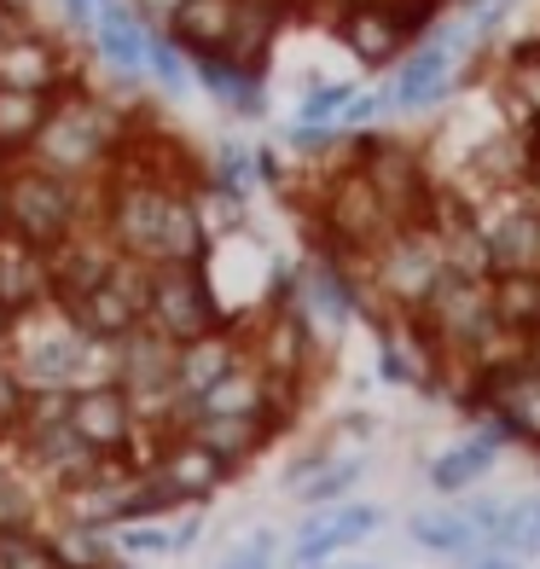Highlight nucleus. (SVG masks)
<instances>
[{"label": "nucleus", "instance_id": "1", "mask_svg": "<svg viewBox=\"0 0 540 569\" xmlns=\"http://www.w3.org/2000/svg\"><path fill=\"white\" fill-rule=\"evenodd\" d=\"M128 134H134V128H128V117L111 111V99L88 93L82 82H64L53 93V106H47V122H41V134L30 146V158L41 169L88 187L93 174H106L122 158Z\"/></svg>", "mask_w": 540, "mask_h": 569}, {"label": "nucleus", "instance_id": "2", "mask_svg": "<svg viewBox=\"0 0 540 569\" xmlns=\"http://www.w3.org/2000/svg\"><path fill=\"white\" fill-rule=\"evenodd\" d=\"M0 360L18 372L23 390H76L82 367H88V331L76 326L59 302L23 308V315H12Z\"/></svg>", "mask_w": 540, "mask_h": 569}, {"label": "nucleus", "instance_id": "3", "mask_svg": "<svg viewBox=\"0 0 540 569\" xmlns=\"http://www.w3.org/2000/svg\"><path fill=\"white\" fill-rule=\"evenodd\" d=\"M82 232V180L41 169L36 158L7 163V239L30 250H53Z\"/></svg>", "mask_w": 540, "mask_h": 569}, {"label": "nucleus", "instance_id": "4", "mask_svg": "<svg viewBox=\"0 0 540 569\" xmlns=\"http://www.w3.org/2000/svg\"><path fill=\"white\" fill-rule=\"evenodd\" d=\"M146 326L163 331L169 343H192L203 331L227 326L221 297L203 262H151L146 273Z\"/></svg>", "mask_w": 540, "mask_h": 569}, {"label": "nucleus", "instance_id": "5", "mask_svg": "<svg viewBox=\"0 0 540 569\" xmlns=\"http://www.w3.org/2000/svg\"><path fill=\"white\" fill-rule=\"evenodd\" d=\"M367 262H372V291L390 302L396 315H419L436 291V279L448 273V250L436 239V227L413 221V227H396Z\"/></svg>", "mask_w": 540, "mask_h": 569}, {"label": "nucleus", "instance_id": "6", "mask_svg": "<svg viewBox=\"0 0 540 569\" xmlns=\"http://www.w3.org/2000/svg\"><path fill=\"white\" fill-rule=\"evenodd\" d=\"M180 192V180L169 174H117L111 180V198H106V239L122 256H140V262H158V239H163V216H169V198Z\"/></svg>", "mask_w": 540, "mask_h": 569}, {"label": "nucleus", "instance_id": "7", "mask_svg": "<svg viewBox=\"0 0 540 569\" xmlns=\"http://www.w3.org/2000/svg\"><path fill=\"white\" fill-rule=\"evenodd\" d=\"M320 221H326V244L338 256H372L383 239L396 232V216L383 210L378 187L367 180V169H343L320 198Z\"/></svg>", "mask_w": 540, "mask_h": 569}, {"label": "nucleus", "instance_id": "8", "mask_svg": "<svg viewBox=\"0 0 540 569\" xmlns=\"http://www.w3.org/2000/svg\"><path fill=\"white\" fill-rule=\"evenodd\" d=\"M64 82H76V70L64 59L59 36H47L30 12L12 7L7 30H0V88H23V93H47V99H53Z\"/></svg>", "mask_w": 540, "mask_h": 569}, {"label": "nucleus", "instance_id": "9", "mask_svg": "<svg viewBox=\"0 0 540 569\" xmlns=\"http://www.w3.org/2000/svg\"><path fill=\"white\" fill-rule=\"evenodd\" d=\"M146 273H151V262H140V256H117V268H111L106 284H93V291H82L76 302H59V308L88 331V338L122 343L134 326H146Z\"/></svg>", "mask_w": 540, "mask_h": 569}, {"label": "nucleus", "instance_id": "10", "mask_svg": "<svg viewBox=\"0 0 540 569\" xmlns=\"http://www.w3.org/2000/svg\"><path fill=\"white\" fill-rule=\"evenodd\" d=\"M459 47H471L466 30H424L419 41H407V53L396 64V82H390V106L396 111H430L459 88L453 59Z\"/></svg>", "mask_w": 540, "mask_h": 569}, {"label": "nucleus", "instance_id": "11", "mask_svg": "<svg viewBox=\"0 0 540 569\" xmlns=\"http://www.w3.org/2000/svg\"><path fill=\"white\" fill-rule=\"evenodd\" d=\"M360 169H367V180L378 187L383 198V210L396 216V227H413L430 216V180H424V163H419V151L413 146H401V140H360Z\"/></svg>", "mask_w": 540, "mask_h": 569}, {"label": "nucleus", "instance_id": "12", "mask_svg": "<svg viewBox=\"0 0 540 569\" xmlns=\"http://www.w3.org/2000/svg\"><path fill=\"white\" fill-rule=\"evenodd\" d=\"M70 430L93 453H117L134 465L140 419H134V401H128L122 383H82V390H70Z\"/></svg>", "mask_w": 540, "mask_h": 569}, {"label": "nucleus", "instance_id": "13", "mask_svg": "<svg viewBox=\"0 0 540 569\" xmlns=\"http://www.w3.org/2000/svg\"><path fill=\"white\" fill-rule=\"evenodd\" d=\"M343 262H349V256H338L331 244H320V250L297 268V308L308 315V326H314L326 343L360 315V291H354V279H349Z\"/></svg>", "mask_w": 540, "mask_h": 569}, {"label": "nucleus", "instance_id": "14", "mask_svg": "<svg viewBox=\"0 0 540 569\" xmlns=\"http://www.w3.org/2000/svg\"><path fill=\"white\" fill-rule=\"evenodd\" d=\"M482 250H488V273L506 268H540V203L523 198H500L488 216H477Z\"/></svg>", "mask_w": 540, "mask_h": 569}, {"label": "nucleus", "instance_id": "15", "mask_svg": "<svg viewBox=\"0 0 540 569\" xmlns=\"http://www.w3.org/2000/svg\"><path fill=\"white\" fill-rule=\"evenodd\" d=\"M151 471L169 482L174 506H198V500H210L233 482V465L216 459L203 442H192V436H163V442L151 448Z\"/></svg>", "mask_w": 540, "mask_h": 569}, {"label": "nucleus", "instance_id": "16", "mask_svg": "<svg viewBox=\"0 0 540 569\" xmlns=\"http://www.w3.org/2000/svg\"><path fill=\"white\" fill-rule=\"evenodd\" d=\"M338 41L367 70H383V64H396L407 53L413 30H407V23L396 18V7H383V0H349V7L338 12Z\"/></svg>", "mask_w": 540, "mask_h": 569}, {"label": "nucleus", "instance_id": "17", "mask_svg": "<svg viewBox=\"0 0 540 569\" xmlns=\"http://www.w3.org/2000/svg\"><path fill=\"white\" fill-rule=\"evenodd\" d=\"M279 430H286V425L268 419V412H198L180 436H192V442H203L216 459L233 465V471H244V465L262 453Z\"/></svg>", "mask_w": 540, "mask_h": 569}, {"label": "nucleus", "instance_id": "18", "mask_svg": "<svg viewBox=\"0 0 540 569\" xmlns=\"http://www.w3.org/2000/svg\"><path fill=\"white\" fill-rule=\"evenodd\" d=\"M244 355H250L244 326H216V331H203V338L180 343L174 349V396H192L198 401L227 367H239Z\"/></svg>", "mask_w": 540, "mask_h": 569}, {"label": "nucleus", "instance_id": "19", "mask_svg": "<svg viewBox=\"0 0 540 569\" xmlns=\"http://www.w3.org/2000/svg\"><path fill=\"white\" fill-rule=\"evenodd\" d=\"M93 47L99 59H106L111 70L122 76H146V41H151V23L128 7V0H99L93 7Z\"/></svg>", "mask_w": 540, "mask_h": 569}, {"label": "nucleus", "instance_id": "20", "mask_svg": "<svg viewBox=\"0 0 540 569\" xmlns=\"http://www.w3.org/2000/svg\"><path fill=\"white\" fill-rule=\"evenodd\" d=\"M291 18V0H233V36H227V59L244 70H268V53Z\"/></svg>", "mask_w": 540, "mask_h": 569}, {"label": "nucleus", "instance_id": "21", "mask_svg": "<svg viewBox=\"0 0 540 569\" xmlns=\"http://www.w3.org/2000/svg\"><path fill=\"white\" fill-rule=\"evenodd\" d=\"M163 30L174 36V47L187 59L227 53V36H233V0H174Z\"/></svg>", "mask_w": 540, "mask_h": 569}, {"label": "nucleus", "instance_id": "22", "mask_svg": "<svg viewBox=\"0 0 540 569\" xmlns=\"http://www.w3.org/2000/svg\"><path fill=\"white\" fill-rule=\"evenodd\" d=\"M494 465H500V442L488 430H471V436H459L453 448L436 453L424 477H430L436 495H466V488H477Z\"/></svg>", "mask_w": 540, "mask_h": 569}, {"label": "nucleus", "instance_id": "23", "mask_svg": "<svg viewBox=\"0 0 540 569\" xmlns=\"http://www.w3.org/2000/svg\"><path fill=\"white\" fill-rule=\"evenodd\" d=\"M192 76L203 82V93L216 99V106H227L233 117H262V76L268 70H244V64H233L227 53H203V59H192Z\"/></svg>", "mask_w": 540, "mask_h": 569}, {"label": "nucleus", "instance_id": "24", "mask_svg": "<svg viewBox=\"0 0 540 569\" xmlns=\"http://www.w3.org/2000/svg\"><path fill=\"white\" fill-rule=\"evenodd\" d=\"M488 297H494V320L511 338H534L540 331V268H506L488 273Z\"/></svg>", "mask_w": 540, "mask_h": 569}, {"label": "nucleus", "instance_id": "25", "mask_svg": "<svg viewBox=\"0 0 540 569\" xmlns=\"http://www.w3.org/2000/svg\"><path fill=\"white\" fill-rule=\"evenodd\" d=\"M407 535H413V547H419V552L453 558V563H466V558L488 552V547H482V535L466 523V511H459V506H442V511H413Z\"/></svg>", "mask_w": 540, "mask_h": 569}, {"label": "nucleus", "instance_id": "26", "mask_svg": "<svg viewBox=\"0 0 540 569\" xmlns=\"http://www.w3.org/2000/svg\"><path fill=\"white\" fill-rule=\"evenodd\" d=\"M47 93H23V88H0V163L30 158V146L47 122Z\"/></svg>", "mask_w": 540, "mask_h": 569}, {"label": "nucleus", "instance_id": "27", "mask_svg": "<svg viewBox=\"0 0 540 569\" xmlns=\"http://www.w3.org/2000/svg\"><path fill=\"white\" fill-rule=\"evenodd\" d=\"M360 477H367V459H360V453H354V459H338V453H331L314 477L297 482V500H302V511H326V506L349 500Z\"/></svg>", "mask_w": 540, "mask_h": 569}, {"label": "nucleus", "instance_id": "28", "mask_svg": "<svg viewBox=\"0 0 540 569\" xmlns=\"http://www.w3.org/2000/svg\"><path fill=\"white\" fill-rule=\"evenodd\" d=\"M53 558H59L64 569H111L122 552H117L111 529H82V523H64V529L53 535Z\"/></svg>", "mask_w": 540, "mask_h": 569}, {"label": "nucleus", "instance_id": "29", "mask_svg": "<svg viewBox=\"0 0 540 569\" xmlns=\"http://www.w3.org/2000/svg\"><path fill=\"white\" fill-rule=\"evenodd\" d=\"M383 523H390V511H383L378 500H338V506H326V529L338 535V547H360V540L378 535Z\"/></svg>", "mask_w": 540, "mask_h": 569}, {"label": "nucleus", "instance_id": "30", "mask_svg": "<svg viewBox=\"0 0 540 569\" xmlns=\"http://www.w3.org/2000/svg\"><path fill=\"white\" fill-rule=\"evenodd\" d=\"M349 99H354V82H308L302 106H297V122L302 128H338Z\"/></svg>", "mask_w": 540, "mask_h": 569}, {"label": "nucleus", "instance_id": "31", "mask_svg": "<svg viewBox=\"0 0 540 569\" xmlns=\"http://www.w3.org/2000/svg\"><path fill=\"white\" fill-rule=\"evenodd\" d=\"M53 540L36 529H0V569H53Z\"/></svg>", "mask_w": 540, "mask_h": 569}, {"label": "nucleus", "instance_id": "32", "mask_svg": "<svg viewBox=\"0 0 540 569\" xmlns=\"http://www.w3.org/2000/svg\"><path fill=\"white\" fill-rule=\"evenodd\" d=\"M146 76H151V82H163V88H187L192 59L174 47L169 30H151V41H146Z\"/></svg>", "mask_w": 540, "mask_h": 569}, {"label": "nucleus", "instance_id": "33", "mask_svg": "<svg viewBox=\"0 0 540 569\" xmlns=\"http://www.w3.org/2000/svg\"><path fill=\"white\" fill-rule=\"evenodd\" d=\"M111 540H117V552L122 558H169V529L158 523V517H134V523H117L111 529Z\"/></svg>", "mask_w": 540, "mask_h": 569}, {"label": "nucleus", "instance_id": "34", "mask_svg": "<svg viewBox=\"0 0 540 569\" xmlns=\"http://www.w3.org/2000/svg\"><path fill=\"white\" fill-rule=\"evenodd\" d=\"M0 529H36V488L0 465Z\"/></svg>", "mask_w": 540, "mask_h": 569}, {"label": "nucleus", "instance_id": "35", "mask_svg": "<svg viewBox=\"0 0 540 569\" xmlns=\"http://www.w3.org/2000/svg\"><path fill=\"white\" fill-rule=\"evenodd\" d=\"M506 88L523 99L529 117H540V41L534 47H518V53L506 59Z\"/></svg>", "mask_w": 540, "mask_h": 569}, {"label": "nucleus", "instance_id": "36", "mask_svg": "<svg viewBox=\"0 0 540 569\" xmlns=\"http://www.w3.org/2000/svg\"><path fill=\"white\" fill-rule=\"evenodd\" d=\"M273 547H279V535L273 529H250L239 547H227L216 569H273Z\"/></svg>", "mask_w": 540, "mask_h": 569}, {"label": "nucleus", "instance_id": "37", "mask_svg": "<svg viewBox=\"0 0 540 569\" xmlns=\"http://www.w3.org/2000/svg\"><path fill=\"white\" fill-rule=\"evenodd\" d=\"M23 383H18V372L7 367V360H0V442H12L18 436V419H23Z\"/></svg>", "mask_w": 540, "mask_h": 569}, {"label": "nucleus", "instance_id": "38", "mask_svg": "<svg viewBox=\"0 0 540 569\" xmlns=\"http://www.w3.org/2000/svg\"><path fill=\"white\" fill-rule=\"evenodd\" d=\"M511 552H518L523 563H529V558H540V495H529V517H523L518 547H511Z\"/></svg>", "mask_w": 540, "mask_h": 569}, {"label": "nucleus", "instance_id": "39", "mask_svg": "<svg viewBox=\"0 0 540 569\" xmlns=\"http://www.w3.org/2000/svg\"><path fill=\"white\" fill-rule=\"evenodd\" d=\"M198 540H203V511H187V517L169 529V552H192Z\"/></svg>", "mask_w": 540, "mask_h": 569}, {"label": "nucleus", "instance_id": "40", "mask_svg": "<svg viewBox=\"0 0 540 569\" xmlns=\"http://www.w3.org/2000/svg\"><path fill=\"white\" fill-rule=\"evenodd\" d=\"M326 459H331V448H308L302 459H291V471H286V482H291V488H297V482H308V477H314V471H320Z\"/></svg>", "mask_w": 540, "mask_h": 569}, {"label": "nucleus", "instance_id": "41", "mask_svg": "<svg viewBox=\"0 0 540 569\" xmlns=\"http://www.w3.org/2000/svg\"><path fill=\"white\" fill-rule=\"evenodd\" d=\"M459 569H523V558L518 552H477V558H466Z\"/></svg>", "mask_w": 540, "mask_h": 569}, {"label": "nucleus", "instance_id": "42", "mask_svg": "<svg viewBox=\"0 0 540 569\" xmlns=\"http://www.w3.org/2000/svg\"><path fill=\"white\" fill-rule=\"evenodd\" d=\"M59 7H64V18L76 23V30H88V23H93V0H59Z\"/></svg>", "mask_w": 540, "mask_h": 569}, {"label": "nucleus", "instance_id": "43", "mask_svg": "<svg viewBox=\"0 0 540 569\" xmlns=\"http://www.w3.org/2000/svg\"><path fill=\"white\" fill-rule=\"evenodd\" d=\"M343 430H349V436H367V430H372V419H367V412H349Z\"/></svg>", "mask_w": 540, "mask_h": 569}, {"label": "nucleus", "instance_id": "44", "mask_svg": "<svg viewBox=\"0 0 540 569\" xmlns=\"http://www.w3.org/2000/svg\"><path fill=\"white\" fill-rule=\"evenodd\" d=\"M0 232H7V163H0Z\"/></svg>", "mask_w": 540, "mask_h": 569}, {"label": "nucleus", "instance_id": "45", "mask_svg": "<svg viewBox=\"0 0 540 569\" xmlns=\"http://www.w3.org/2000/svg\"><path fill=\"white\" fill-rule=\"evenodd\" d=\"M7 331H12V308L0 302V343H7Z\"/></svg>", "mask_w": 540, "mask_h": 569}, {"label": "nucleus", "instance_id": "46", "mask_svg": "<svg viewBox=\"0 0 540 569\" xmlns=\"http://www.w3.org/2000/svg\"><path fill=\"white\" fill-rule=\"evenodd\" d=\"M7 12H12V0H0V30H7Z\"/></svg>", "mask_w": 540, "mask_h": 569}, {"label": "nucleus", "instance_id": "47", "mask_svg": "<svg viewBox=\"0 0 540 569\" xmlns=\"http://www.w3.org/2000/svg\"><path fill=\"white\" fill-rule=\"evenodd\" d=\"M343 569H383V563H343Z\"/></svg>", "mask_w": 540, "mask_h": 569}, {"label": "nucleus", "instance_id": "48", "mask_svg": "<svg viewBox=\"0 0 540 569\" xmlns=\"http://www.w3.org/2000/svg\"><path fill=\"white\" fill-rule=\"evenodd\" d=\"M291 7H297V0H291Z\"/></svg>", "mask_w": 540, "mask_h": 569}]
</instances>
